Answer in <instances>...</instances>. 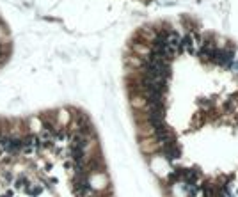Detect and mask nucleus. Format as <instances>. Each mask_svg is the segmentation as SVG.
I'll return each instance as SVG.
<instances>
[{
  "mask_svg": "<svg viewBox=\"0 0 238 197\" xmlns=\"http://www.w3.org/2000/svg\"><path fill=\"white\" fill-rule=\"evenodd\" d=\"M9 55H11V37L5 25H2L0 21V67L7 62Z\"/></svg>",
  "mask_w": 238,
  "mask_h": 197,
  "instance_id": "nucleus-1",
  "label": "nucleus"
},
{
  "mask_svg": "<svg viewBox=\"0 0 238 197\" xmlns=\"http://www.w3.org/2000/svg\"><path fill=\"white\" fill-rule=\"evenodd\" d=\"M213 55H215V61H217L219 64H228V62L233 59V55H231V53H228V52H222V50H220V52H215Z\"/></svg>",
  "mask_w": 238,
  "mask_h": 197,
  "instance_id": "nucleus-2",
  "label": "nucleus"
},
{
  "mask_svg": "<svg viewBox=\"0 0 238 197\" xmlns=\"http://www.w3.org/2000/svg\"><path fill=\"white\" fill-rule=\"evenodd\" d=\"M181 44H183L188 52H194V50H196V39H194V36H192V34L185 36V37L181 39Z\"/></svg>",
  "mask_w": 238,
  "mask_h": 197,
  "instance_id": "nucleus-3",
  "label": "nucleus"
}]
</instances>
